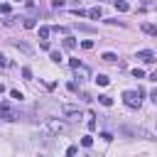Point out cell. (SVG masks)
<instances>
[{
  "instance_id": "cell-23",
  "label": "cell",
  "mask_w": 157,
  "mask_h": 157,
  "mask_svg": "<svg viewBox=\"0 0 157 157\" xmlns=\"http://www.w3.org/2000/svg\"><path fill=\"white\" fill-rule=\"evenodd\" d=\"M78 29H81V32H93V27H91V25H78Z\"/></svg>"
},
{
  "instance_id": "cell-18",
  "label": "cell",
  "mask_w": 157,
  "mask_h": 157,
  "mask_svg": "<svg viewBox=\"0 0 157 157\" xmlns=\"http://www.w3.org/2000/svg\"><path fill=\"white\" fill-rule=\"evenodd\" d=\"M52 32H56V34H66L69 29H66V27H61V25H56V27H52Z\"/></svg>"
},
{
  "instance_id": "cell-28",
  "label": "cell",
  "mask_w": 157,
  "mask_h": 157,
  "mask_svg": "<svg viewBox=\"0 0 157 157\" xmlns=\"http://www.w3.org/2000/svg\"><path fill=\"white\" fill-rule=\"evenodd\" d=\"M15 2H22V0H15Z\"/></svg>"
},
{
  "instance_id": "cell-19",
  "label": "cell",
  "mask_w": 157,
  "mask_h": 157,
  "mask_svg": "<svg viewBox=\"0 0 157 157\" xmlns=\"http://www.w3.org/2000/svg\"><path fill=\"white\" fill-rule=\"evenodd\" d=\"M81 145H83V147H91V145H93V137H91V135H86V137L81 140Z\"/></svg>"
},
{
  "instance_id": "cell-16",
  "label": "cell",
  "mask_w": 157,
  "mask_h": 157,
  "mask_svg": "<svg viewBox=\"0 0 157 157\" xmlns=\"http://www.w3.org/2000/svg\"><path fill=\"white\" fill-rule=\"evenodd\" d=\"M15 47H17V49H22L25 54H32V49H29V47H27L25 42H15Z\"/></svg>"
},
{
  "instance_id": "cell-15",
  "label": "cell",
  "mask_w": 157,
  "mask_h": 157,
  "mask_svg": "<svg viewBox=\"0 0 157 157\" xmlns=\"http://www.w3.org/2000/svg\"><path fill=\"white\" fill-rule=\"evenodd\" d=\"M64 47H66V49H74V47H76V39H74V37H66V39H64Z\"/></svg>"
},
{
  "instance_id": "cell-2",
  "label": "cell",
  "mask_w": 157,
  "mask_h": 157,
  "mask_svg": "<svg viewBox=\"0 0 157 157\" xmlns=\"http://www.w3.org/2000/svg\"><path fill=\"white\" fill-rule=\"evenodd\" d=\"M0 118H5V120H17V113H15V108H12L10 103H0Z\"/></svg>"
},
{
  "instance_id": "cell-20",
  "label": "cell",
  "mask_w": 157,
  "mask_h": 157,
  "mask_svg": "<svg viewBox=\"0 0 157 157\" xmlns=\"http://www.w3.org/2000/svg\"><path fill=\"white\" fill-rule=\"evenodd\" d=\"M49 56H52V61H56V64H59V61H61V54H59V52H52V54H49Z\"/></svg>"
},
{
  "instance_id": "cell-22",
  "label": "cell",
  "mask_w": 157,
  "mask_h": 157,
  "mask_svg": "<svg viewBox=\"0 0 157 157\" xmlns=\"http://www.w3.org/2000/svg\"><path fill=\"white\" fill-rule=\"evenodd\" d=\"M10 96H12V98H15V101H20V98H22V93H20V91H17V88H12V91H10Z\"/></svg>"
},
{
  "instance_id": "cell-7",
  "label": "cell",
  "mask_w": 157,
  "mask_h": 157,
  "mask_svg": "<svg viewBox=\"0 0 157 157\" xmlns=\"http://www.w3.org/2000/svg\"><path fill=\"white\" fill-rule=\"evenodd\" d=\"M145 34H152V37H157V25H152V22H142V27H140Z\"/></svg>"
},
{
  "instance_id": "cell-17",
  "label": "cell",
  "mask_w": 157,
  "mask_h": 157,
  "mask_svg": "<svg viewBox=\"0 0 157 157\" xmlns=\"http://www.w3.org/2000/svg\"><path fill=\"white\" fill-rule=\"evenodd\" d=\"M2 22H5L7 27H15V25L20 22V17H7V20H2Z\"/></svg>"
},
{
  "instance_id": "cell-24",
  "label": "cell",
  "mask_w": 157,
  "mask_h": 157,
  "mask_svg": "<svg viewBox=\"0 0 157 157\" xmlns=\"http://www.w3.org/2000/svg\"><path fill=\"white\" fill-rule=\"evenodd\" d=\"M81 47H83V49H91V47H93V42H91V39H83V42H81Z\"/></svg>"
},
{
  "instance_id": "cell-5",
  "label": "cell",
  "mask_w": 157,
  "mask_h": 157,
  "mask_svg": "<svg viewBox=\"0 0 157 157\" xmlns=\"http://www.w3.org/2000/svg\"><path fill=\"white\" fill-rule=\"evenodd\" d=\"M137 59H140V61H145V64H152L157 56H155V52H150V49H142V52H137Z\"/></svg>"
},
{
  "instance_id": "cell-27",
  "label": "cell",
  "mask_w": 157,
  "mask_h": 157,
  "mask_svg": "<svg viewBox=\"0 0 157 157\" xmlns=\"http://www.w3.org/2000/svg\"><path fill=\"white\" fill-rule=\"evenodd\" d=\"M2 91H5V86H2V83H0V96H2Z\"/></svg>"
},
{
  "instance_id": "cell-6",
  "label": "cell",
  "mask_w": 157,
  "mask_h": 157,
  "mask_svg": "<svg viewBox=\"0 0 157 157\" xmlns=\"http://www.w3.org/2000/svg\"><path fill=\"white\" fill-rule=\"evenodd\" d=\"M61 113H64V115H78V118H81V108H78V105H64Z\"/></svg>"
},
{
  "instance_id": "cell-26",
  "label": "cell",
  "mask_w": 157,
  "mask_h": 157,
  "mask_svg": "<svg viewBox=\"0 0 157 157\" xmlns=\"http://www.w3.org/2000/svg\"><path fill=\"white\" fill-rule=\"evenodd\" d=\"M150 98H152V101H155V103H157V88H155V91H152V93H150Z\"/></svg>"
},
{
  "instance_id": "cell-4",
  "label": "cell",
  "mask_w": 157,
  "mask_h": 157,
  "mask_svg": "<svg viewBox=\"0 0 157 157\" xmlns=\"http://www.w3.org/2000/svg\"><path fill=\"white\" fill-rule=\"evenodd\" d=\"M47 130L59 135V132H64V130H66V123H61V120H47Z\"/></svg>"
},
{
  "instance_id": "cell-21",
  "label": "cell",
  "mask_w": 157,
  "mask_h": 157,
  "mask_svg": "<svg viewBox=\"0 0 157 157\" xmlns=\"http://www.w3.org/2000/svg\"><path fill=\"white\" fill-rule=\"evenodd\" d=\"M132 76H135V78H142L145 71H142V69H132Z\"/></svg>"
},
{
  "instance_id": "cell-10",
  "label": "cell",
  "mask_w": 157,
  "mask_h": 157,
  "mask_svg": "<svg viewBox=\"0 0 157 157\" xmlns=\"http://www.w3.org/2000/svg\"><path fill=\"white\" fill-rule=\"evenodd\" d=\"M108 81H110V78H108L105 74H98V76H96V83H98V86H108Z\"/></svg>"
},
{
  "instance_id": "cell-14",
  "label": "cell",
  "mask_w": 157,
  "mask_h": 157,
  "mask_svg": "<svg viewBox=\"0 0 157 157\" xmlns=\"http://www.w3.org/2000/svg\"><path fill=\"white\" fill-rule=\"evenodd\" d=\"M49 34H52V27H39V37L42 39H47Z\"/></svg>"
},
{
  "instance_id": "cell-3",
  "label": "cell",
  "mask_w": 157,
  "mask_h": 157,
  "mask_svg": "<svg viewBox=\"0 0 157 157\" xmlns=\"http://www.w3.org/2000/svg\"><path fill=\"white\" fill-rule=\"evenodd\" d=\"M71 69H74L78 76H83V78H88V76H91V71H88V69H86V66H83L78 59H71Z\"/></svg>"
},
{
  "instance_id": "cell-12",
  "label": "cell",
  "mask_w": 157,
  "mask_h": 157,
  "mask_svg": "<svg viewBox=\"0 0 157 157\" xmlns=\"http://www.w3.org/2000/svg\"><path fill=\"white\" fill-rule=\"evenodd\" d=\"M101 15H103V12H101V7H91V10H88V17H93V20H98Z\"/></svg>"
},
{
  "instance_id": "cell-25",
  "label": "cell",
  "mask_w": 157,
  "mask_h": 157,
  "mask_svg": "<svg viewBox=\"0 0 157 157\" xmlns=\"http://www.w3.org/2000/svg\"><path fill=\"white\" fill-rule=\"evenodd\" d=\"M22 76H25V78H32V71H29V69L25 66V69H22Z\"/></svg>"
},
{
  "instance_id": "cell-8",
  "label": "cell",
  "mask_w": 157,
  "mask_h": 157,
  "mask_svg": "<svg viewBox=\"0 0 157 157\" xmlns=\"http://www.w3.org/2000/svg\"><path fill=\"white\" fill-rule=\"evenodd\" d=\"M101 59H103V61H108V64H115V61H118V56H115L113 52H105V54H103Z\"/></svg>"
},
{
  "instance_id": "cell-1",
  "label": "cell",
  "mask_w": 157,
  "mask_h": 157,
  "mask_svg": "<svg viewBox=\"0 0 157 157\" xmlns=\"http://www.w3.org/2000/svg\"><path fill=\"white\" fill-rule=\"evenodd\" d=\"M145 91L142 88H137V91H125L123 93V103L128 105V108H140V96H142Z\"/></svg>"
},
{
  "instance_id": "cell-13",
  "label": "cell",
  "mask_w": 157,
  "mask_h": 157,
  "mask_svg": "<svg viewBox=\"0 0 157 157\" xmlns=\"http://www.w3.org/2000/svg\"><path fill=\"white\" fill-rule=\"evenodd\" d=\"M22 25H25L27 29H34V27H37V22H34L32 17H25V20H22Z\"/></svg>"
},
{
  "instance_id": "cell-9",
  "label": "cell",
  "mask_w": 157,
  "mask_h": 157,
  "mask_svg": "<svg viewBox=\"0 0 157 157\" xmlns=\"http://www.w3.org/2000/svg\"><path fill=\"white\" fill-rule=\"evenodd\" d=\"M98 103H101V105H105V108H108V105H113V98H110V96H105V93H103V96H98Z\"/></svg>"
},
{
  "instance_id": "cell-11",
  "label": "cell",
  "mask_w": 157,
  "mask_h": 157,
  "mask_svg": "<svg viewBox=\"0 0 157 157\" xmlns=\"http://www.w3.org/2000/svg\"><path fill=\"white\" fill-rule=\"evenodd\" d=\"M115 7H118V12H128V2L125 0H115Z\"/></svg>"
}]
</instances>
